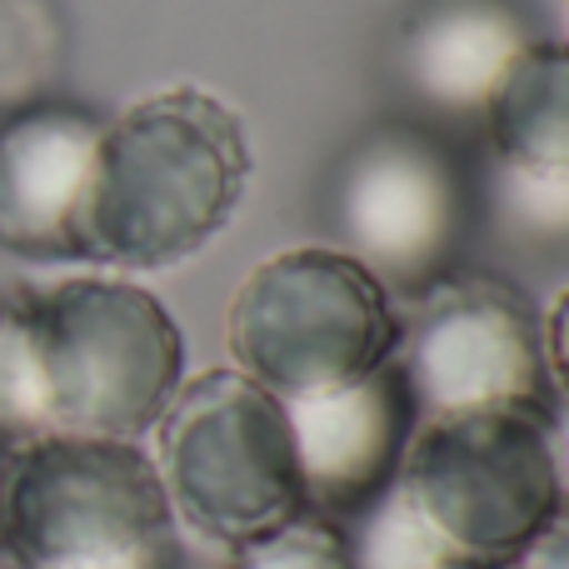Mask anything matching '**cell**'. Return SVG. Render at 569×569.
Returning a JSON list of instances; mask_svg holds the SVG:
<instances>
[{
	"mask_svg": "<svg viewBox=\"0 0 569 569\" xmlns=\"http://www.w3.org/2000/svg\"><path fill=\"white\" fill-rule=\"evenodd\" d=\"M330 220L355 266L390 295H420L455 270L470 230V180L430 130L380 126L340 160Z\"/></svg>",
	"mask_w": 569,
	"mask_h": 569,
	"instance_id": "7",
	"label": "cell"
},
{
	"mask_svg": "<svg viewBox=\"0 0 569 569\" xmlns=\"http://www.w3.org/2000/svg\"><path fill=\"white\" fill-rule=\"evenodd\" d=\"M250 186V140L220 96L170 86L106 120L80 216V260L170 270L236 220Z\"/></svg>",
	"mask_w": 569,
	"mask_h": 569,
	"instance_id": "1",
	"label": "cell"
},
{
	"mask_svg": "<svg viewBox=\"0 0 569 569\" xmlns=\"http://www.w3.org/2000/svg\"><path fill=\"white\" fill-rule=\"evenodd\" d=\"M495 220L515 246L569 250V176L495 166Z\"/></svg>",
	"mask_w": 569,
	"mask_h": 569,
	"instance_id": "15",
	"label": "cell"
},
{
	"mask_svg": "<svg viewBox=\"0 0 569 569\" xmlns=\"http://www.w3.org/2000/svg\"><path fill=\"white\" fill-rule=\"evenodd\" d=\"M284 415L300 460L305 510L330 520L360 515L390 490L420 425L395 360L340 390L284 400Z\"/></svg>",
	"mask_w": 569,
	"mask_h": 569,
	"instance_id": "9",
	"label": "cell"
},
{
	"mask_svg": "<svg viewBox=\"0 0 569 569\" xmlns=\"http://www.w3.org/2000/svg\"><path fill=\"white\" fill-rule=\"evenodd\" d=\"M510 569H569V500H560V510L540 525V535L525 545Z\"/></svg>",
	"mask_w": 569,
	"mask_h": 569,
	"instance_id": "18",
	"label": "cell"
},
{
	"mask_svg": "<svg viewBox=\"0 0 569 569\" xmlns=\"http://www.w3.org/2000/svg\"><path fill=\"white\" fill-rule=\"evenodd\" d=\"M400 320V370L420 420L470 410H550L545 330L535 305L510 280L440 276Z\"/></svg>",
	"mask_w": 569,
	"mask_h": 569,
	"instance_id": "8",
	"label": "cell"
},
{
	"mask_svg": "<svg viewBox=\"0 0 569 569\" xmlns=\"http://www.w3.org/2000/svg\"><path fill=\"white\" fill-rule=\"evenodd\" d=\"M40 435H50V410L30 310L26 300H0V455L26 450Z\"/></svg>",
	"mask_w": 569,
	"mask_h": 569,
	"instance_id": "14",
	"label": "cell"
},
{
	"mask_svg": "<svg viewBox=\"0 0 569 569\" xmlns=\"http://www.w3.org/2000/svg\"><path fill=\"white\" fill-rule=\"evenodd\" d=\"M156 435L170 515L200 540L240 550L305 510L284 400L240 370L180 380Z\"/></svg>",
	"mask_w": 569,
	"mask_h": 569,
	"instance_id": "4",
	"label": "cell"
},
{
	"mask_svg": "<svg viewBox=\"0 0 569 569\" xmlns=\"http://www.w3.org/2000/svg\"><path fill=\"white\" fill-rule=\"evenodd\" d=\"M66 30L50 0H0V100H26L56 76Z\"/></svg>",
	"mask_w": 569,
	"mask_h": 569,
	"instance_id": "16",
	"label": "cell"
},
{
	"mask_svg": "<svg viewBox=\"0 0 569 569\" xmlns=\"http://www.w3.org/2000/svg\"><path fill=\"white\" fill-rule=\"evenodd\" d=\"M550 435H555V470H560V495L569 500V405L550 410Z\"/></svg>",
	"mask_w": 569,
	"mask_h": 569,
	"instance_id": "20",
	"label": "cell"
},
{
	"mask_svg": "<svg viewBox=\"0 0 569 569\" xmlns=\"http://www.w3.org/2000/svg\"><path fill=\"white\" fill-rule=\"evenodd\" d=\"M540 330H545V370H550V380L560 385V395L569 405V290L550 305Z\"/></svg>",
	"mask_w": 569,
	"mask_h": 569,
	"instance_id": "19",
	"label": "cell"
},
{
	"mask_svg": "<svg viewBox=\"0 0 569 569\" xmlns=\"http://www.w3.org/2000/svg\"><path fill=\"white\" fill-rule=\"evenodd\" d=\"M236 370L280 400L340 390L395 360L390 290L345 250L305 246L260 260L226 315Z\"/></svg>",
	"mask_w": 569,
	"mask_h": 569,
	"instance_id": "5",
	"label": "cell"
},
{
	"mask_svg": "<svg viewBox=\"0 0 569 569\" xmlns=\"http://www.w3.org/2000/svg\"><path fill=\"white\" fill-rule=\"evenodd\" d=\"M106 120L80 106H20L0 120V246L80 260V216Z\"/></svg>",
	"mask_w": 569,
	"mask_h": 569,
	"instance_id": "10",
	"label": "cell"
},
{
	"mask_svg": "<svg viewBox=\"0 0 569 569\" xmlns=\"http://www.w3.org/2000/svg\"><path fill=\"white\" fill-rule=\"evenodd\" d=\"M230 569H350V535L330 515L300 510L270 535L230 550Z\"/></svg>",
	"mask_w": 569,
	"mask_h": 569,
	"instance_id": "17",
	"label": "cell"
},
{
	"mask_svg": "<svg viewBox=\"0 0 569 569\" xmlns=\"http://www.w3.org/2000/svg\"><path fill=\"white\" fill-rule=\"evenodd\" d=\"M535 46L510 0H425L400 36V76L435 116H485L510 66Z\"/></svg>",
	"mask_w": 569,
	"mask_h": 569,
	"instance_id": "11",
	"label": "cell"
},
{
	"mask_svg": "<svg viewBox=\"0 0 569 569\" xmlns=\"http://www.w3.org/2000/svg\"><path fill=\"white\" fill-rule=\"evenodd\" d=\"M50 435L140 440L186 380V335L136 280L80 276L26 295Z\"/></svg>",
	"mask_w": 569,
	"mask_h": 569,
	"instance_id": "3",
	"label": "cell"
},
{
	"mask_svg": "<svg viewBox=\"0 0 569 569\" xmlns=\"http://www.w3.org/2000/svg\"><path fill=\"white\" fill-rule=\"evenodd\" d=\"M550 410H470L415 425L395 485L460 569H510L560 510Z\"/></svg>",
	"mask_w": 569,
	"mask_h": 569,
	"instance_id": "6",
	"label": "cell"
},
{
	"mask_svg": "<svg viewBox=\"0 0 569 569\" xmlns=\"http://www.w3.org/2000/svg\"><path fill=\"white\" fill-rule=\"evenodd\" d=\"M485 126L505 166L569 176V46L535 40L495 90Z\"/></svg>",
	"mask_w": 569,
	"mask_h": 569,
	"instance_id": "12",
	"label": "cell"
},
{
	"mask_svg": "<svg viewBox=\"0 0 569 569\" xmlns=\"http://www.w3.org/2000/svg\"><path fill=\"white\" fill-rule=\"evenodd\" d=\"M10 569H180L176 515L140 440L40 435L0 460Z\"/></svg>",
	"mask_w": 569,
	"mask_h": 569,
	"instance_id": "2",
	"label": "cell"
},
{
	"mask_svg": "<svg viewBox=\"0 0 569 569\" xmlns=\"http://www.w3.org/2000/svg\"><path fill=\"white\" fill-rule=\"evenodd\" d=\"M345 535H350V569H460L440 545V535L405 500L400 485H390L375 505H365L355 515V530Z\"/></svg>",
	"mask_w": 569,
	"mask_h": 569,
	"instance_id": "13",
	"label": "cell"
},
{
	"mask_svg": "<svg viewBox=\"0 0 569 569\" xmlns=\"http://www.w3.org/2000/svg\"><path fill=\"white\" fill-rule=\"evenodd\" d=\"M0 460H6V455H0Z\"/></svg>",
	"mask_w": 569,
	"mask_h": 569,
	"instance_id": "21",
	"label": "cell"
}]
</instances>
